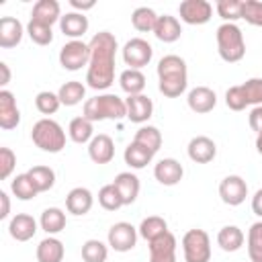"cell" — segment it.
Returning a JSON list of instances; mask_svg holds the SVG:
<instances>
[{
	"instance_id": "51",
	"label": "cell",
	"mask_w": 262,
	"mask_h": 262,
	"mask_svg": "<svg viewBox=\"0 0 262 262\" xmlns=\"http://www.w3.org/2000/svg\"><path fill=\"white\" fill-rule=\"evenodd\" d=\"M252 211H254V215H258L262 219V188H258L252 196Z\"/></svg>"
},
{
	"instance_id": "22",
	"label": "cell",
	"mask_w": 262,
	"mask_h": 262,
	"mask_svg": "<svg viewBox=\"0 0 262 262\" xmlns=\"http://www.w3.org/2000/svg\"><path fill=\"white\" fill-rule=\"evenodd\" d=\"M61 18V8L57 0H37L31 10V20L43 23L47 27H53Z\"/></svg>"
},
{
	"instance_id": "49",
	"label": "cell",
	"mask_w": 262,
	"mask_h": 262,
	"mask_svg": "<svg viewBox=\"0 0 262 262\" xmlns=\"http://www.w3.org/2000/svg\"><path fill=\"white\" fill-rule=\"evenodd\" d=\"M10 215V199L6 190H0V219H8Z\"/></svg>"
},
{
	"instance_id": "53",
	"label": "cell",
	"mask_w": 262,
	"mask_h": 262,
	"mask_svg": "<svg viewBox=\"0 0 262 262\" xmlns=\"http://www.w3.org/2000/svg\"><path fill=\"white\" fill-rule=\"evenodd\" d=\"M256 151L262 156V133H260V135H256Z\"/></svg>"
},
{
	"instance_id": "8",
	"label": "cell",
	"mask_w": 262,
	"mask_h": 262,
	"mask_svg": "<svg viewBox=\"0 0 262 262\" xmlns=\"http://www.w3.org/2000/svg\"><path fill=\"white\" fill-rule=\"evenodd\" d=\"M121 55H123L125 66H129L131 70H141V68H145V66L151 61V57H154V47H151L145 39L133 37V39H129V41L123 45Z\"/></svg>"
},
{
	"instance_id": "6",
	"label": "cell",
	"mask_w": 262,
	"mask_h": 262,
	"mask_svg": "<svg viewBox=\"0 0 262 262\" xmlns=\"http://www.w3.org/2000/svg\"><path fill=\"white\" fill-rule=\"evenodd\" d=\"M180 244L184 262H211V237L205 229H188Z\"/></svg>"
},
{
	"instance_id": "1",
	"label": "cell",
	"mask_w": 262,
	"mask_h": 262,
	"mask_svg": "<svg viewBox=\"0 0 262 262\" xmlns=\"http://www.w3.org/2000/svg\"><path fill=\"white\" fill-rule=\"evenodd\" d=\"M90 61L86 70V84L92 90H106L115 82V57L117 37L108 31H98L90 41Z\"/></svg>"
},
{
	"instance_id": "48",
	"label": "cell",
	"mask_w": 262,
	"mask_h": 262,
	"mask_svg": "<svg viewBox=\"0 0 262 262\" xmlns=\"http://www.w3.org/2000/svg\"><path fill=\"white\" fill-rule=\"evenodd\" d=\"M248 125L256 135L262 133V106H252V111L248 115Z\"/></svg>"
},
{
	"instance_id": "43",
	"label": "cell",
	"mask_w": 262,
	"mask_h": 262,
	"mask_svg": "<svg viewBox=\"0 0 262 262\" xmlns=\"http://www.w3.org/2000/svg\"><path fill=\"white\" fill-rule=\"evenodd\" d=\"M27 35H29L31 41L37 43V45H49V43L53 41V31H51V27H47V25H43V23H37V20H31V18H29V23H27Z\"/></svg>"
},
{
	"instance_id": "12",
	"label": "cell",
	"mask_w": 262,
	"mask_h": 262,
	"mask_svg": "<svg viewBox=\"0 0 262 262\" xmlns=\"http://www.w3.org/2000/svg\"><path fill=\"white\" fill-rule=\"evenodd\" d=\"M176 237L172 231H166L164 235L147 242L149 250V262H176Z\"/></svg>"
},
{
	"instance_id": "16",
	"label": "cell",
	"mask_w": 262,
	"mask_h": 262,
	"mask_svg": "<svg viewBox=\"0 0 262 262\" xmlns=\"http://www.w3.org/2000/svg\"><path fill=\"white\" fill-rule=\"evenodd\" d=\"M184 176V168L174 158H162L154 166V178L164 186H176Z\"/></svg>"
},
{
	"instance_id": "29",
	"label": "cell",
	"mask_w": 262,
	"mask_h": 262,
	"mask_svg": "<svg viewBox=\"0 0 262 262\" xmlns=\"http://www.w3.org/2000/svg\"><path fill=\"white\" fill-rule=\"evenodd\" d=\"M39 227L47 235H55L66 229V213L59 207H47L39 217Z\"/></svg>"
},
{
	"instance_id": "28",
	"label": "cell",
	"mask_w": 262,
	"mask_h": 262,
	"mask_svg": "<svg viewBox=\"0 0 262 262\" xmlns=\"http://www.w3.org/2000/svg\"><path fill=\"white\" fill-rule=\"evenodd\" d=\"M246 242L244 231L237 225H223L217 233V246L223 252H237Z\"/></svg>"
},
{
	"instance_id": "21",
	"label": "cell",
	"mask_w": 262,
	"mask_h": 262,
	"mask_svg": "<svg viewBox=\"0 0 262 262\" xmlns=\"http://www.w3.org/2000/svg\"><path fill=\"white\" fill-rule=\"evenodd\" d=\"M8 233L16 242H29L37 233V221L29 213H16L8 221Z\"/></svg>"
},
{
	"instance_id": "17",
	"label": "cell",
	"mask_w": 262,
	"mask_h": 262,
	"mask_svg": "<svg viewBox=\"0 0 262 262\" xmlns=\"http://www.w3.org/2000/svg\"><path fill=\"white\" fill-rule=\"evenodd\" d=\"M20 123V111L16 106V98L10 90L2 88L0 90V127L4 131H10L18 127Z\"/></svg>"
},
{
	"instance_id": "10",
	"label": "cell",
	"mask_w": 262,
	"mask_h": 262,
	"mask_svg": "<svg viewBox=\"0 0 262 262\" xmlns=\"http://www.w3.org/2000/svg\"><path fill=\"white\" fill-rule=\"evenodd\" d=\"M178 14L186 25H205L213 16V4L207 0H184L178 4Z\"/></svg>"
},
{
	"instance_id": "5",
	"label": "cell",
	"mask_w": 262,
	"mask_h": 262,
	"mask_svg": "<svg viewBox=\"0 0 262 262\" xmlns=\"http://www.w3.org/2000/svg\"><path fill=\"white\" fill-rule=\"evenodd\" d=\"M31 139L41 151H47V154H59L66 147V131H63V127L57 121L49 119V117H43L33 125Z\"/></svg>"
},
{
	"instance_id": "18",
	"label": "cell",
	"mask_w": 262,
	"mask_h": 262,
	"mask_svg": "<svg viewBox=\"0 0 262 262\" xmlns=\"http://www.w3.org/2000/svg\"><path fill=\"white\" fill-rule=\"evenodd\" d=\"M88 158L94 164H108L115 158V141L106 133H98L88 143Z\"/></svg>"
},
{
	"instance_id": "32",
	"label": "cell",
	"mask_w": 262,
	"mask_h": 262,
	"mask_svg": "<svg viewBox=\"0 0 262 262\" xmlns=\"http://www.w3.org/2000/svg\"><path fill=\"white\" fill-rule=\"evenodd\" d=\"M158 18L160 16L156 14L154 8H149V6H137L133 10V14H131V25L139 33H154Z\"/></svg>"
},
{
	"instance_id": "15",
	"label": "cell",
	"mask_w": 262,
	"mask_h": 262,
	"mask_svg": "<svg viewBox=\"0 0 262 262\" xmlns=\"http://www.w3.org/2000/svg\"><path fill=\"white\" fill-rule=\"evenodd\" d=\"M125 106H127V119L131 123H137V125H143L154 115V102L145 94L127 96L125 98Z\"/></svg>"
},
{
	"instance_id": "25",
	"label": "cell",
	"mask_w": 262,
	"mask_h": 262,
	"mask_svg": "<svg viewBox=\"0 0 262 262\" xmlns=\"http://www.w3.org/2000/svg\"><path fill=\"white\" fill-rule=\"evenodd\" d=\"M154 35L158 41L162 43H174L180 39L182 35V27H180V20L172 14H162L156 23V29H154Z\"/></svg>"
},
{
	"instance_id": "46",
	"label": "cell",
	"mask_w": 262,
	"mask_h": 262,
	"mask_svg": "<svg viewBox=\"0 0 262 262\" xmlns=\"http://www.w3.org/2000/svg\"><path fill=\"white\" fill-rule=\"evenodd\" d=\"M225 104H227V108H231V111H244V108L248 106L246 96H244L239 84L227 88V92H225Z\"/></svg>"
},
{
	"instance_id": "39",
	"label": "cell",
	"mask_w": 262,
	"mask_h": 262,
	"mask_svg": "<svg viewBox=\"0 0 262 262\" xmlns=\"http://www.w3.org/2000/svg\"><path fill=\"white\" fill-rule=\"evenodd\" d=\"M106 258H108V244L100 239H86L82 244L84 262H106Z\"/></svg>"
},
{
	"instance_id": "13",
	"label": "cell",
	"mask_w": 262,
	"mask_h": 262,
	"mask_svg": "<svg viewBox=\"0 0 262 262\" xmlns=\"http://www.w3.org/2000/svg\"><path fill=\"white\" fill-rule=\"evenodd\" d=\"M186 104L196 115H207L217 106V94L209 86H194L186 94Z\"/></svg>"
},
{
	"instance_id": "40",
	"label": "cell",
	"mask_w": 262,
	"mask_h": 262,
	"mask_svg": "<svg viewBox=\"0 0 262 262\" xmlns=\"http://www.w3.org/2000/svg\"><path fill=\"white\" fill-rule=\"evenodd\" d=\"M27 174L33 178V182H35V186H37L39 192H47L55 184V172L49 166H33Z\"/></svg>"
},
{
	"instance_id": "23",
	"label": "cell",
	"mask_w": 262,
	"mask_h": 262,
	"mask_svg": "<svg viewBox=\"0 0 262 262\" xmlns=\"http://www.w3.org/2000/svg\"><path fill=\"white\" fill-rule=\"evenodd\" d=\"M59 31L66 37H70V41L80 39L88 31V16L82 14V12H74V10L72 12H66L59 18Z\"/></svg>"
},
{
	"instance_id": "45",
	"label": "cell",
	"mask_w": 262,
	"mask_h": 262,
	"mask_svg": "<svg viewBox=\"0 0 262 262\" xmlns=\"http://www.w3.org/2000/svg\"><path fill=\"white\" fill-rule=\"evenodd\" d=\"M242 18L252 27H262V2L260 0H244Z\"/></svg>"
},
{
	"instance_id": "52",
	"label": "cell",
	"mask_w": 262,
	"mask_h": 262,
	"mask_svg": "<svg viewBox=\"0 0 262 262\" xmlns=\"http://www.w3.org/2000/svg\"><path fill=\"white\" fill-rule=\"evenodd\" d=\"M0 74H2L0 86H6V84L10 82V70H8V63H6V61H0Z\"/></svg>"
},
{
	"instance_id": "44",
	"label": "cell",
	"mask_w": 262,
	"mask_h": 262,
	"mask_svg": "<svg viewBox=\"0 0 262 262\" xmlns=\"http://www.w3.org/2000/svg\"><path fill=\"white\" fill-rule=\"evenodd\" d=\"M239 86L248 106H262V78H250Z\"/></svg>"
},
{
	"instance_id": "14",
	"label": "cell",
	"mask_w": 262,
	"mask_h": 262,
	"mask_svg": "<svg viewBox=\"0 0 262 262\" xmlns=\"http://www.w3.org/2000/svg\"><path fill=\"white\" fill-rule=\"evenodd\" d=\"M186 154H188V158H190L194 164H209V162H213L215 156H217V145H215V141H213L211 137H207V135H196V137H192V139L188 141Z\"/></svg>"
},
{
	"instance_id": "30",
	"label": "cell",
	"mask_w": 262,
	"mask_h": 262,
	"mask_svg": "<svg viewBox=\"0 0 262 262\" xmlns=\"http://www.w3.org/2000/svg\"><path fill=\"white\" fill-rule=\"evenodd\" d=\"M119 86L121 90L127 94V96H133V94H143L145 90V76L141 70H123L119 74Z\"/></svg>"
},
{
	"instance_id": "42",
	"label": "cell",
	"mask_w": 262,
	"mask_h": 262,
	"mask_svg": "<svg viewBox=\"0 0 262 262\" xmlns=\"http://www.w3.org/2000/svg\"><path fill=\"white\" fill-rule=\"evenodd\" d=\"M35 106H37V111L41 113V115H55L57 113V108L61 106V100H59V96H57V92H51V90H43V92H39L37 96H35Z\"/></svg>"
},
{
	"instance_id": "24",
	"label": "cell",
	"mask_w": 262,
	"mask_h": 262,
	"mask_svg": "<svg viewBox=\"0 0 262 262\" xmlns=\"http://www.w3.org/2000/svg\"><path fill=\"white\" fill-rule=\"evenodd\" d=\"M35 256H37V262H61L66 256L63 242L57 239L55 235H47L39 242Z\"/></svg>"
},
{
	"instance_id": "19",
	"label": "cell",
	"mask_w": 262,
	"mask_h": 262,
	"mask_svg": "<svg viewBox=\"0 0 262 262\" xmlns=\"http://www.w3.org/2000/svg\"><path fill=\"white\" fill-rule=\"evenodd\" d=\"M27 29L23 23L14 16H2L0 18V47L2 49H12L23 41V35Z\"/></svg>"
},
{
	"instance_id": "31",
	"label": "cell",
	"mask_w": 262,
	"mask_h": 262,
	"mask_svg": "<svg viewBox=\"0 0 262 262\" xmlns=\"http://www.w3.org/2000/svg\"><path fill=\"white\" fill-rule=\"evenodd\" d=\"M68 137L74 141V143H90L92 137H94V127H92V121H88L86 117H74L68 125Z\"/></svg>"
},
{
	"instance_id": "35",
	"label": "cell",
	"mask_w": 262,
	"mask_h": 262,
	"mask_svg": "<svg viewBox=\"0 0 262 262\" xmlns=\"http://www.w3.org/2000/svg\"><path fill=\"white\" fill-rule=\"evenodd\" d=\"M10 190H12V194H14L18 201H31V199H35V196L39 194V190H37L33 178H31L27 172H25V174H16V176L10 180Z\"/></svg>"
},
{
	"instance_id": "50",
	"label": "cell",
	"mask_w": 262,
	"mask_h": 262,
	"mask_svg": "<svg viewBox=\"0 0 262 262\" xmlns=\"http://www.w3.org/2000/svg\"><path fill=\"white\" fill-rule=\"evenodd\" d=\"M70 6L74 8V12H86V10H90V8H94L96 6V2L94 0H86V2H82V0H70Z\"/></svg>"
},
{
	"instance_id": "38",
	"label": "cell",
	"mask_w": 262,
	"mask_h": 262,
	"mask_svg": "<svg viewBox=\"0 0 262 262\" xmlns=\"http://www.w3.org/2000/svg\"><path fill=\"white\" fill-rule=\"evenodd\" d=\"M98 205L104 209V211H119L121 207H125L123 203V196L119 192V188L111 182V184H104L100 190H98Z\"/></svg>"
},
{
	"instance_id": "2",
	"label": "cell",
	"mask_w": 262,
	"mask_h": 262,
	"mask_svg": "<svg viewBox=\"0 0 262 262\" xmlns=\"http://www.w3.org/2000/svg\"><path fill=\"white\" fill-rule=\"evenodd\" d=\"M158 90L166 98H178L188 88V68L186 61L176 55L168 53L158 61Z\"/></svg>"
},
{
	"instance_id": "33",
	"label": "cell",
	"mask_w": 262,
	"mask_h": 262,
	"mask_svg": "<svg viewBox=\"0 0 262 262\" xmlns=\"http://www.w3.org/2000/svg\"><path fill=\"white\" fill-rule=\"evenodd\" d=\"M57 96H59V100H61L63 106H76V104H80L84 100L86 86L82 82H78V80H70V82H66V84L59 86Z\"/></svg>"
},
{
	"instance_id": "37",
	"label": "cell",
	"mask_w": 262,
	"mask_h": 262,
	"mask_svg": "<svg viewBox=\"0 0 262 262\" xmlns=\"http://www.w3.org/2000/svg\"><path fill=\"white\" fill-rule=\"evenodd\" d=\"M133 141L139 143V145H143V147H147V149H151V151L156 154V151L162 147V133H160V129L154 127V125H141V127L135 131Z\"/></svg>"
},
{
	"instance_id": "9",
	"label": "cell",
	"mask_w": 262,
	"mask_h": 262,
	"mask_svg": "<svg viewBox=\"0 0 262 262\" xmlns=\"http://www.w3.org/2000/svg\"><path fill=\"white\" fill-rule=\"evenodd\" d=\"M139 237L137 227H133L127 221H117L111 225L108 233H106V244L115 250V252H129L135 248Z\"/></svg>"
},
{
	"instance_id": "4",
	"label": "cell",
	"mask_w": 262,
	"mask_h": 262,
	"mask_svg": "<svg viewBox=\"0 0 262 262\" xmlns=\"http://www.w3.org/2000/svg\"><path fill=\"white\" fill-rule=\"evenodd\" d=\"M217 53L227 63H237L246 55V39L235 23H223L217 27Z\"/></svg>"
},
{
	"instance_id": "27",
	"label": "cell",
	"mask_w": 262,
	"mask_h": 262,
	"mask_svg": "<svg viewBox=\"0 0 262 262\" xmlns=\"http://www.w3.org/2000/svg\"><path fill=\"white\" fill-rule=\"evenodd\" d=\"M154 151L151 149H147V147H143V145H139V143H135V141H131L127 147H125V151H123V160H125V164L131 168V170H141V168H145L151 160H154Z\"/></svg>"
},
{
	"instance_id": "36",
	"label": "cell",
	"mask_w": 262,
	"mask_h": 262,
	"mask_svg": "<svg viewBox=\"0 0 262 262\" xmlns=\"http://www.w3.org/2000/svg\"><path fill=\"white\" fill-rule=\"evenodd\" d=\"M246 248H248L250 262H262V219L250 225L248 237H246Z\"/></svg>"
},
{
	"instance_id": "26",
	"label": "cell",
	"mask_w": 262,
	"mask_h": 262,
	"mask_svg": "<svg viewBox=\"0 0 262 262\" xmlns=\"http://www.w3.org/2000/svg\"><path fill=\"white\" fill-rule=\"evenodd\" d=\"M113 184L119 188V192H121L125 205H131V203L137 201V196H139V188H141L137 174H133V172H119V174L115 176Z\"/></svg>"
},
{
	"instance_id": "34",
	"label": "cell",
	"mask_w": 262,
	"mask_h": 262,
	"mask_svg": "<svg viewBox=\"0 0 262 262\" xmlns=\"http://www.w3.org/2000/svg\"><path fill=\"white\" fill-rule=\"evenodd\" d=\"M137 231H139V235H141L145 242H151V239L164 235V233L170 231V229H168V221H166L164 217H160V215H149V217H145V219L139 223Z\"/></svg>"
},
{
	"instance_id": "3",
	"label": "cell",
	"mask_w": 262,
	"mask_h": 262,
	"mask_svg": "<svg viewBox=\"0 0 262 262\" xmlns=\"http://www.w3.org/2000/svg\"><path fill=\"white\" fill-rule=\"evenodd\" d=\"M82 117H86L88 121L96 123V121H121L127 119V106H125V98L117 96V94H96L92 98L84 100L82 106Z\"/></svg>"
},
{
	"instance_id": "7",
	"label": "cell",
	"mask_w": 262,
	"mask_h": 262,
	"mask_svg": "<svg viewBox=\"0 0 262 262\" xmlns=\"http://www.w3.org/2000/svg\"><path fill=\"white\" fill-rule=\"evenodd\" d=\"M88 61H90V45L82 39L68 41L59 49V66L68 72H78L84 66L88 68Z\"/></svg>"
},
{
	"instance_id": "47",
	"label": "cell",
	"mask_w": 262,
	"mask_h": 262,
	"mask_svg": "<svg viewBox=\"0 0 262 262\" xmlns=\"http://www.w3.org/2000/svg\"><path fill=\"white\" fill-rule=\"evenodd\" d=\"M16 166V156L10 147H0V178L6 180L14 172Z\"/></svg>"
},
{
	"instance_id": "20",
	"label": "cell",
	"mask_w": 262,
	"mask_h": 262,
	"mask_svg": "<svg viewBox=\"0 0 262 262\" xmlns=\"http://www.w3.org/2000/svg\"><path fill=\"white\" fill-rule=\"evenodd\" d=\"M92 205H94V196L86 186H76L66 194V209L76 217L86 215L92 209Z\"/></svg>"
},
{
	"instance_id": "41",
	"label": "cell",
	"mask_w": 262,
	"mask_h": 262,
	"mask_svg": "<svg viewBox=\"0 0 262 262\" xmlns=\"http://www.w3.org/2000/svg\"><path fill=\"white\" fill-rule=\"evenodd\" d=\"M242 4L244 0H217L215 10L223 18V23H235L242 18Z\"/></svg>"
},
{
	"instance_id": "11",
	"label": "cell",
	"mask_w": 262,
	"mask_h": 262,
	"mask_svg": "<svg viewBox=\"0 0 262 262\" xmlns=\"http://www.w3.org/2000/svg\"><path fill=\"white\" fill-rule=\"evenodd\" d=\"M219 196L225 205L237 207L248 196V182L237 174H229L219 182Z\"/></svg>"
}]
</instances>
